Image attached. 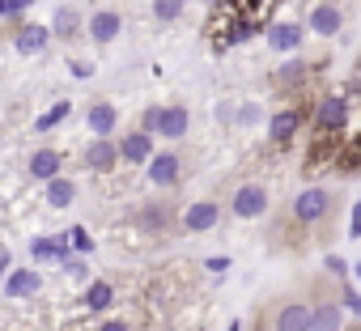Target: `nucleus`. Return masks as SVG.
Returning <instances> with one entry per match:
<instances>
[{"label":"nucleus","instance_id":"28","mask_svg":"<svg viewBox=\"0 0 361 331\" xmlns=\"http://www.w3.org/2000/svg\"><path fill=\"white\" fill-rule=\"evenodd\" d=\"M140 221H145L149 230H161V225L170 221V213H166V208H145V217H140Z\"/></svg>","mask_w":361,"mask_h":331},{"label":"nucleus","instance_id":"2","mask_svg":"<svg viewBox=\"0 0 361 331\" xmlns=\"http://www.w3.org/2000/svg\"><path fill=\"white\" fill-rule=\"evenodd\" d=\"M331 213H336V196H331L327 187H306V192H298V200H293V221L306 225V230L331 221Z\"/></svg>","mask_w":361,"mask_h":331},{"label":"nucleus","instance_id":"33","mask_svg":"<svg viewBox=\"0 0 361 331\" xmlns=\"http://www.w3.org/2000/svg\"><path fill=\"white\" fill-rule=\"evenodd\" d=\"M348 238H361V200H357L353 213H348Z\"/></svg>","mask_w":361,"mask_h":331},{"label":"nucleus","instance_id":"3","mask_svg":"<svg viewBox=\"0 0 361 331\" xmlns=\"http://www.w3.org/2000/svg\"><path fill=\"white\" fill-rule=\"evenodd\" d=\"M188 127H192L188 106H149V111H145V132H157V136H166V140L188 136Z\"/></svg>","mask_w":361,"mask_h":331},{"label":"nucleus","instance_id":"8","mask_svg":"<svg viewBox=\"0 0 361 331\" xmlns=\"http://www.w3.org/2000/svg\"><path fill=\"white\" fill-rule=\"evenodd\" d=\"M340 327H344V306H340V297L310 301V331H340Z\"/></svg>","mask_w":361,"mask_h":331},{"label":"nucleus","instance_id":"16","mask_svg":"<svg viewBox=\"0 0 361 331\" xmlns=\"http://www.w3.org/2000/svg\"><path fill=\"white\" fill-rule=\"evenodd\" d=\"M60 166H64V161H60V153H56V149H39V153L30 157V175L51 183V179H60Z\"/></svg>","mask_w":361,"mask_h":331},{"label":"nucleus","instance_id":"24","mask_svg":"<svg viewBox=\"0 0 361 331\" xmlns=\"http://www.w3.org/2000/svg\"><path fill=\"white\" fill-rule=\"evenodd\" d=\"M111 301H115V289H111L106 280H94V285L85 289V306H90V310H106Z\"/></svg>","mask_w":361,"mask_h":331},{"label":"nucleus","instance_id":"19","mask_svg":"<svg viewBox=\"0 0 361 331\" xmlns=\"http://www.w3.org/2000/svg\"><path fill=\"white\" fill-rule=\"evenodd\" d=\"M47 39H51L47 26H22V30H18V51H22V56H35V51L47 47Z\"/></svg>","mask_w":361,"mask_h":331},{"label":"nucleus","instance_id":"21","mask_svg":"<svg viewBox=\"0 0 361 331\" xmlns=\"http://www.w3.org/2000/svg\"><path fill=\"white\" fill-rule=\"evenodd\" d=\"M73 200H77V187H73L68 179H51V183H47V204H51V208H68Z\"/></svg>","mask_w":361,"mask_h":331},{"label":"nucleus","instance_id":"4","mask_svg":"<svg viewBox=\"0 0 361 331\" xmlns=\"http://www.w3.org/2000/svg\"><path fill=\"white\" fill-rule=\"evenodd\" d=\"M268 204H272V196H268L264 183H243V187L234 192V200H230V213H234L238 221H255V217L268 213Z\"/></svg>","mask_w":361,"mask_h":331},{"label":"nucleus","instance_id":"32","mask_svg":"<svg viewBox=\"0 0 361 331\" xmlns=\"http://www.w3.org/2000/svg\"><path fill=\"white\" fill-rule=\"evenodd\" d=\"M68 242H73L77 251H90V234H85L81 225H73V230H68Z\"/></svg>","mask_w":361,"mask_h":331},{"label":"nucleus","instance_id":"30","mask_svg":"<svg viewBox=\"0 0 361 331\" xmlns=\"http://www.w3.org/2000/svg\"><path fill=\"white\" fill-rule=\"evenodd\" d=\"M238 123H243V127H251V123H259V106H255V102H247V106H238Z\"/></svg>","mask_w":361,"mask_h":331},{"label":"nucleus","instance_id":"1","mask_svg":"<svg viewBox=\"0 0 361 331\" xmlns=\"http://www.w3.org/2000/svg\"><path fill=\"white\" fill-rule=\"evenodd\" d=\"M348 119H353L348 94H323V98L314 102V111H310V123H314L310 136H314V140H336V144H344Z\"/></svg>","mask_w":361,"mask_h":331},{"label":"nucleus","instance_id":"39","mask_svg":"<svg viewBox=\"0 0 361 331\" xmlns=\"http://www.w3.org/2000/svg\"><path fill=\"white\" fill-rule=\"evenodd\" d=\"M353 276H357V280H361V259H357V268H353Z\"/></svg>","mask_w":361,"mask_h":331},{"label":"nucleus","instance_id":"23","mask_svg":"<svg viewBox=\"0 0 361 331\" xmlns=\"http://www.w3.org/2000/svg\"><path fill=\"white\" fill-rule=\"evenodd\" d=\"M30 251H35V259H64V251H68V238H35L30 242Z\"/></svg>","mask_w":361,"mask_h":331},{"label":"nucleus","instance_id":"38","mask_svg":"<svg viewBox=\"0 0 361 331\" xmlns=\"http://www.w3.org/2000/svg\"><path fill=\"white\" fill-rule=\"evenodd\" d=\"M5 268H9V251H5V246H0V272H5Z\"/></svg>","mask_w":361,"mask_h":331},{"label":"nucleus","instance_id":"27","mask_svg":"<svg viewBox=\"0 0 361 331\" xmlns=\"http://www.w3.org/2000/svg\"><path fill=\"white\" fill-rule=\"evenodd\" d=\"M340 306H344V310H353V314L361 318V293H357V289H348V285H344V289H340Z\"/></svg>","mask_w":361,"mask_h":331},{"label":"nucleus","instance_id":"35","mask_svg":"<svg viewBox=\"0 0 361 331\" xmlns=\"http://www.w3.org/2000/svg\"><path fill=\"white\" fill-rule=\"evenodd\" d=\"M204 268H209V272H217V276H221V272H226V268H230V259H226V255H213V259H209V263H204Z\"/></svg>","mask_w":361,"mask_h":331},{"label":"nucleus","instance_id":"40","mask_svg":"<svg viewBox=\"0 0 361 331\" xmlns=\"http://www.w3.org/2000/svg\"><path fill=\"white\" fill-rule=\"evenodd\" d=\"M230 331H243V327H238V323H230Z\"/></svg>","mask_w":361,"mask_h":331},{"label":"nucleus","instance_id":"22","mask_svg":"<svg viewBox=\"0 0 361 331\" xmlns=\"http://www.w3.org/2000/svg\"><path fill=\"white\" fill-rule=\"evenodd\" d=\"M51 26H56V35H60V39H73V35L81 30V13L64 5V9H56V22H51Z\"/></svg>","mask_w":361,"mask_h":331},{"label":"nucleus","instance_id":"25","mask_svg":"<svg viewBox=\"0 0 361 331\" xmlns=\"http://www.w3.org/2000/svg\"><path fill=\"white\" fill-rule=\"evenodd\" d=\"M183 5L188 0H153V18L157 22H174L178 13H183Z\"/></svg>","mask_w":361,"mask_h":331},{"label":"nucleus","instance_id":"29","mask_svg":"<svg viewBox=\"0 0 361 331\" xmlns=\"http://www.w3.org/2000/svg\"><path fill=\"white\" fill-rule=\"evenodd\" d=\"M323 268H327V276H336V280H344V276H348V263H344L340 255H327V259H323Z\"/></svg>","mask_w":361,"mask_h":331},{"label":"nucleus","instance_id":"6","mask_svg":"<svg viewBox=\"0 0 361 331\" xmlns=\"http://www.w3.org/2000/svg\"><path fill=\"white\" fill-rule=\"evenodd\" d=\"M272 331H310V306L306 301H281L272 310Z\"/></svg>","mask_w":361,"mask_h":331},{"label":"nucleus","instance_id":"9","mask_svg":"<svg viewBox=\"0 0 361 331\" xmlns=\"http://www.w3.org/2000/svg\"><path fill=\"white\" fill-rule=\"evenodd\" d=\"M217 221H221V208H217L213 200H196V204L183 213V230H188V234H209Z\"/></svg>","mask_w":361,"mask_h":331},{"label":"nucleus","instance_id":"31","mask_svg":"<svg viewBox=\"0 0 361 331\" xmlns=\"http://www.w3.org/2000/svg\"><path fill=\"white\" fill-rule=\"evenodd\" d=\"M344 94L353 98V94H361V56L353 60V77H348V85H344Z\"/></svg>","mask_w":361,"mask_h":331},{"label":"nucleus","instance_id":"18","mask_svg":"<svg viewBox=\"0 0 361 331\" xmlns=\"http://www.w3.org/2000/svg\"><path fill=\"white\" fill-rule=\"evenodd\" d=\"M5 289H9V297H30V293H39V289H43V280H39V272L18 268V272L5 280Z\"/></svg>","mask_w":361,"mask_h":331},{"label":"nucleus","instance_id":"17","mask_svg":"<svg viewBox=\"0 0 361 331\" xmlns=\"http://www.w3.org/2000/svg\"><path fill=\"white\" fill-rule=\"evenodd\" d=\"M115 119H119V115H115V106H111V102H94V106H90V115H85V123H90V132H94V136H111V132H115Z\"/></svg>","mask_w":361,"mask_h":331},{"label":"nucleus","instance_id":"36","mask_svg":"<svg viewBox=\"0 0 361 331\" xmlns=\"http://www.w3.org/2000/svg\"><path fill=\"white\" fill-rule=\"evenodd\" d=\"M94 73V64H81V60H73V77H90Z\"/></svg>","mask_w":361,"mask_h":331},{"label":"nucleus","instance_id":"13","mask_svg":"<svg viewBox=\"0 0 361 331\" xmlns=\"http://www.w3.org/2000/svg\"><path fill=\"white\" fill-rule=\"evenodd\" d=\"M302 26L298 22H276V26H268V47L272 51H298L302 47Z\"/></svg>","mask_w":361,"mask_h":331},{"label":"nucleus","instance_id":"7","mask_svg":"<svg viewBox=\"0 0 361 331\" xmlns=\"http://www.w3.org/2000/svg\"><path fill=\"white\" fill-rule=\"evenodd\" d=\"M306 26H310V35H319V39H331V35H340V30H344V13L331 5V0H323V5H314V9H310Z\"/></svg>","mask_w":361,"mask_h":331},{"label":"nucleus","instance_id":"11","mask_svg":"<svg viewBox=\"0 0 361 331\" xmlns=\"http://www.w3.org/2000/svg\"><path fill=\"white\" fill-rule=\"evenodd\" d=\"M115 161H119V144H111L106 136H94V144L85 149V166L98 170V175H106V170H115Z\"/></svg>","mask_w":361,"mask_h":331},{"label":"nucleus","instance_id":"12","mask_svg":"<svg viewBox=\"0 0 361 331\" xmlns=\"http://www.w3.org/2000/svg\"><path fill=\"white\" fill-rule=\"evenodd\" d=\"M119 157L140 166V161H153V132H128L123 144H119Z\"/></svg>","mask_w":361,"mask_h":331},{"label":"nucleus","instance_id":"14","mask_svg":"<svg viewBox=\"0 0 361 331\" xmlns=\"http://www.w3.org/2000/svg\"><path fill=\"white\" fill-rule=\"evenodd\" d=\"M336 170L340 175H361V132H348L336 157Z\"/></svg>","mask_w":361,"mask_h":331},{"label":"nucleus","instance_id":"15","mask_svg":"<svg viewBox=\"0 0 361 331\" xmlns=\"http://www.w3.org/2000/svg\"><path fill=\"white\" fill-rule=\"evenodd\" d=\"M119 30H123V18H119V13H111V9H102V13H94V18H90V39H94V43H111Z\"/></svg>","mask_w":361,"mask_h":331},{"label":"nucleus","instance_id":"26","mask_svg":"<svg viewBox=\"0 0 361 331\" xmlns=\"http://www.w3.org/2000/svg\"><path fill=\"white\" fill-rule=\"evenodd\" d=\"M64 115H68V102H56V106H51V111H47V115H43V119L35 123V132H51V127H56V123H60Z\"/></svg>","mask_w":361,"mask_h":331},{"label":"nucleus","instance_id":"41","mask_svg":"<svg viewBox=\"0 0 361 331\" xmlns=\"http://www.w3.org/2000/svg\"><path fill=\"white\" fill-rule=\"evenodd\" d=\"M353 331H361V327H353Z\"/></svg>","mask_w":361,"mask_h":331},{"label":"nucleus","instance_id":"20","mask_svg":"<svg viewBox=\"0 0 361 331\" xmlns=\"http://www.w3.org/2000/svg\"><path fill=\"white\" fill-rule=\"evenodd\" d=\"M302 81H310V64H306V60H289V64H281V68H276V85L298 89Z\"/></svg>","mask_w":361,"mask_h":331},{"label":"nucleus","instance_id":"5","mask_svg":"<svg viewBox=\"0 0 361 331\" xmlns=\"http://www.w3.org/2000/svg\"><path fill=\"white\" fill-rule=\"evenodd\" d=\"M306 106H285V111H276L272 119H268V136L276 140V144H289L298 132H302V123H306Z\"/></svg>","mask_w":361,"mask_h":331},{"label":"nucleus","instance_id":"34","mask_svg":"<svg viewBox=\"0 0 361 331\" xmlns=\"http://www.w3.org/2000/svg\"><path fill=\"white\" fill-rule=\"evenodd\" d=\"M30 5V0H0V18H13V13H22Z\"/></svg>","mask_w":361,"mask_h":331},{"label":"nucleus","instance_id":"37","mask_svg":"<svg viewBox=\"0 0 361 331\" xmlns=\"http://www.w3.org/2000/svg\"><path fill=\"white\" fill-rule=\"evenodd\" d=\"M102 331H128V323H119V318H115V323H102Z\"/></svg>","mask_w":361,"mask_h":331},{"label":"nucleus","instance_id":"10","mask_svg":"<svg viewBox=\"0 0 361 331\" xmlns=\"http://www.w3.org/2000/svg\"><path fill=\"white\" fill-rule=\"evenodd\" d=\"M178 175H183V161H178L174 153H157V157L149 161V183H153V187H174Z\"/></svg>","mask_w":361,"mask_h":331}]
</instances>
